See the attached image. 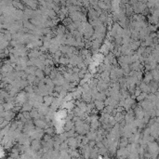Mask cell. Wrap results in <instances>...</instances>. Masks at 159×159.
<instances>
[{
	"label": "cell",
	"instance_id": "obj_5",
	"mask_svg": "<svg viewBox=\"0 0 159 159\" xmlns=\"http://www.w3.org/2000/svg\"><path fill=\"white\" fill-rule=\"evenodd\" d=\"M95 107H96V109L97 110H99V111H101V110H104V108L106 107L105 106V103L104 101H95Z\"/></svg>",
	"mask_w": 159,
	"mask_h": 159
},
{
	"label": "cell",
	"instance_id": "obj_8",
	"mask_svg": "<svg viewBox=\"0 0 159 159\" xmlns=\"http://www.w3.org/2000/svg\"><path fill=\"white\" fill-rule=\"evenodd\" d=\"M35 76H36V77H38L39 79L43 80V79L45 78V73H44V71L40 70V69L37 68V70H36V72H35Z\"/></svg>",
	"mask_w": 159,
	"mask_h": 159
},
{
	"label": "cell",
	"instance_id": "obj_15",
	"mask_svg": "<svg viewBox=\"0 0 159 159\" xmlns=\"http://www.w3.org/2000/svg\"><path fill=\"white\" fill-rule=\"evenodd\" d=\"M62 51L61 50H58L57 51V52H56V53H55L54 55H53V56H54V58H59L60 59V57H61V56H62Z\"/></svg>",
	"mask_w": 159,
	"mask_h": 159
},
{
	"label": "cell",
	"instance_id": "obj_14",
	"mask_svg": "<svg viewBox=\"0 0 159 159\" xmlns=\"http://www.w3.org/2000/svg\"><path fill=\"white\" fill-rule=\"evenodd\" d=\"M23 113V116L27 119V120H29V119H31V114H30V112H22Z\"/></svg>",
	"mask_w": 159,
	"mask_h": 159
},
{
	"label": "cell",
	"instance_id": "obj_7",
	"mask_svg": "<svg viewBox=\"0 0 159 159\" xmlns=\"http://www.w3.org/2000/svg\"><path fill=\"white\" fill-rule=\"evenodd\" d=\"M74 122L73 121H66L65 125H64V129H65L66 131H70V130H72L73 129V127H74Z\"/></svg>",
	"mask_w": 159,
	"mask_h": 159
},
{
	"label": "cell",
	"instance_id": "obj_10",
	"mask_svg": "<svg viewBox=\"0 0 159 159\" xmlns=\"http://www.w3.org/2000/svg\"><path fill=\"white\" fill-rule=\"evenodd\" d=\"M60 63L62 65H67L70 63V59L67 58V57H62V58H60Z\"/></svg>",
	"mask_w": 159,
	"mask_h": 159
},
{
	"label": "cell",
	"instance_id": "obj_6",
	"mask_svg": "<svg viewBox=\"0 0 159 159\" xmlns=\"http://www.w3.org/2000/svg\"><path fill=\"white\" fill-rule=\"evenodd\" d=\"M154 80V77H153V74H152V72H147L146 74H145V76L143 78V82L144 83H146L148 84V82L150 83L151 81Z\"/></svg>",
	"mask_w": 159,
	"mask_h": 159
},
{
	"label": "cell",
	"instance_id": "obj_9",
	"mask_svg": "<svg viewBox=\"0 0 159 159\" xmlns=\"http://www.w3.org/2000/svg\"><path fill=\"white\" fill-rule=\"evenodd\" d=\"M69 48H70L69 46L62 45V46H60V47H59V50L62 51V53H63V54H67V53L69 52Z\"/></svg>",
	"mask_w": 159,
	"mask_h": 159
},
{
	"label": "cell",
	"instance_id": "obj_2",
	"mask_svg": "<svg viewBox=\"0 0 159 159\" xmlns=\"http://www.w3.org/2000/svg\"><path fill=\"white\" fill-rule=\"evenodd\" d=\"M34 124L35 127H37V128H47V124L46 121H44L43 119H36L34 121Z\"/></svg>",
	"mask_w": 159,
	"mask_h": 159
},
{
	"label": "cell",
	"instance_id": "obj_17",
	"mask_svg": "<svg viewBox=\"0 0 159 159\" xmlns=\"http://www.w3.org/2000/svg\"><path fill=\"white\" fill-rule=\"evenodd\" d=\"M157 92H159V86H158V89H157Z\"/></svg>",
	"mask_w": 159,
	"mask_h": 159
},
{
	"label": "cell",
	"instance_id": "obj_12",
	"mask_svg": "<svg viewBox=\"0 0 159 159\" xmlns=\"http://www.w3.org/2000/svg\"><path fill=\"white\" fill-rule=\"evenodd\" d=\"M35 78H36V76L35 75H33V74H28V76H27V80L30 84H34L35 83Z\"/></svg>",
	"mask_w": 159,
	"mask_h": 159
},
{
	"label": "cell",
	"instance_id": "obj_4",
	"mask_svg": "<svg viewBox=\"0 0 159 159\" xmlns=\"http://www.w3.org/2000/svg\"><path fill=\"white\" fill-rule=\"evenodd\" d=\"M53 101H54V98H53L52 95H47L46 97H44V104L47 106V107L52 105Z\"/></svg>",
	"mask_w": 159,
	"mask_h": 159
},
{
	"label": "cell",
	"instance_id": "obj_3",
	"mask_svg": "<svg viewBox=\"0 0 159 159\" xmlns=\"http://www.w3.org/2000/svg\"><path fill=\"white\" fill-rule=\"evenodd\" d=\"M139 87H140V89H141V91H142L143 93H146V94L151 93V88H150V86L148 85V84H146V83L141 82Z\"/></svg>",
	"mask_w": 159,
	"mask_h": 159
},
{
	"label": "cell",
	"instance_id": "obj_13",
	"mask_svg": "<svg viewBox=\"0 0 159 159\" xmlns=\"http://www.w3.org/2000/svg\"><path fill=\"white\" fill-rule=\"evenodd\" d=\"M141 93H142V91H141V89H140V87H137L135 89V92H134V95H132V96H135V97L137 98L139 97Z\"/></svg>",
	"mask_w": 159,
	"mask_h": 159
},
{
	"label": "cell",
	"instance_id": "obj_1",
	"mask_svg": "<svg viewBox=\"0 0 159 159\" xmlns=\"http://www.w3.org/2000/svg\"><path fill=\"white\" fill-rule=\"evenodd\" d=\"M149 152L152 155H157L159 153V146L156 142H150L149 143Z\"/></svg>",
	"mask_w": 159,
	"mask_h": 159
},
{
	"label": "cell",
	"instance_id": "obj_16",
	"mask_svg": "<svg viewBox=\"0 0 159 159\" xmlns=\"http://www.w3.org/2000/svg\"><path fill=\"white\" fill-rule=\"evenodd\" d=\"M45 132H46V133H52V132H53V129H52V128H48L45 130Z\"/></svg>",
	"mask_w": 159,
	"mask_h": 159
},
{
	"label": "cell",
	"instance_id": "obj_18",
	"mask_svg": "<svg viewBox=\"0 0 159 159\" xmlns=\"http://www.w3.org/2000/svg\"><path fill=\"white\" fill-rule=\"evenodd\" d=\"M157 41H158V43H159V37H158V39H157Z\"/></svg>",
	"mask_w": 159,
	"mask_h": 159
},
{
	"label": "cell",
	"instance_id": "obj_11",
	"mask_svg": "<svg viewBox=\"0 0 159 159\" xmlns=\"http://www.w3.org/2000/svg\"><path fill=\"white\" fill-rule=\"evenodd\" d=\"M147 95H148V94L143 93V92H142V93L140 94L139 97H137L136 99H137V101H138L141 102V101H145V100H146V98H147Z\"/></svg>",
	"mask_w": 159,
	"mask_h": 159
}]
</instances>
